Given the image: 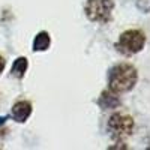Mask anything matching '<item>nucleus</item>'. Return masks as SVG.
<instances>
[{
  "label": "nucleus",
  "mask_w": 150,
  "mask_h": 150,
  "mask_svg": "<svg viewBox=\"0 0 150 150\" xmlns=\"http://www.w3.org/2000/svg\"><path fill=\"white\" fill-rule=\"evenodd\" d=\"M27 66H29V62L26 57H18L14 65H12V69H11V74L14 75L15 78H23L24 74L27 71Z\"/></svg>",
  "instance_id": "obj_8"
},
{
  "label": "nucleus",
  "mask_w": 150,
  "mask_h": 150,
  "mask_svg": "<svg viewBox=\"0 0 150 150\" xmlns=\"http://www.w3.org/2000/svg\"><path fill=\"white\" fill-rule=\"evenodd\" d=\"M112 9H114L112 0H89L86 5V14L92 21L107 23L111 20Z\"/></svg>",
  "instance_id": "obj_3"
},
{
  "label": "nucleus",
  "mask_w": 150,
  "mask_h": 150,
  "mask_svg": "<svg viewBox=\"0 0 150 150\" xmlns=\"http://www.w3.org/2000/svg\"><path fill=\"white\" fill-rule=\"evenodd\" d=\"M30 114H32V104L29 101H18L12 107V111H11L12 119L18 123H24Z\"/></svg>",
  "instance_id": "obj_5"
},
{
  "label": "nucleus",
  "mask_w": 150,
  "mask_h": 150,
  "mask_svg": "<svg viewBox=\"0 0 150 150\" xmlns=\"http://www.w3.org/2000/svg\"><path fill=\"white\" fill-rule=\"evenodd\" d=\"M50 44H51V39H50V35L47 32L38 33L33 41V51H45L50 48Z\"/></svg>",
  "instance_id": "obj_7"
},
{
  "label": "nucleus",
  "mask_w": 150,
  "mask_h": 150,
  "mask_svg": "<svg viewBox=\"0 0 150 150\" xmlns=\"http://www.w3.org/2000/svg\"><path fill=\"white\" fill-rule=\"evenodd\" d=\"M108 131L116 140H123L134 131V120L126 114H112L108 120Z\"/></svg>",
  "instance_id": "obj_4"
},
{
  "label": "nucleus",
  "mask_w": 150,
  "mask_h": 150,
  "mask_svg": "<svg viewBox=\"0 0 150 150\" xmlns=\"http://www.w3.org/2000/svg\"><path fill=\"white\" fill-rule=\"evenodd\" d=\"M144 44H146L144 33L141 30L134 29V30H126L125 33H122L120 39L117 42V48L123 54L132 56V54L140 53L144 48Z\"/></svg>",
  "instance_id": "obj_2"
},
{
  "label": "nucleus",
  "mask_w": 150,
  "mask_h": 150,
  "mask_svg": "<svg viewBox=\"0 0 150 150\" xmlns=\"http://www.w3.org/2000/svg\"><path fill=\"white\" fill-rule=\"evenodd\" d=\"M5 69V59L0 57V74H2V71Z\"/></svg>",
  "instance_id": "obj_9"
},
{
  "label": "nucleus",
  "mask_w": 150,
  "mask_h": 150,
  "mask_svg": "<svg viewBox=\"0 0 150 150\" xmlns=\"http://www.w3.org/2000/svg\"><path fill=\"white\" fill-rule=\"evenodd\" d=\"M137 80H138V74H137V69L132 65L129 63L116 65L110 71V77H108L110 90L114 93L129 92L137 84Z\"/></svg>",
  "instance_id": "obj_1"
},
{
  "label": "nucleus",
  "mask_w": 150,
  "mask_h": 150,
  "mask_svg": "<svg viewBox=\"0 0 150 150\" xmlns=\"http://www.w3.org/2000/svg\"><path fill=\"white\" fill-rule=\"evenodd\" d=\"M5 120H6V117H0V125L5 123Z\"/></svg>",
  "instance_id": "obj_10"
},
{
  "label": "nucleus",
  "mask_w": 150,
  "mask_h": 150,
  "mask_svg": "<svg viewBox=\"0 0 150 150\" xmlns=\"http://www.w3.org/2000/svg\"><path fill=\"white\" fill-rule=\"evenodd\" d=\"M98 104L101 105L102 110H111V108H117L120 105V99L112 92H102Z\"/></svg>",
  "instance_id": "obj_6"
}]
</instances>
